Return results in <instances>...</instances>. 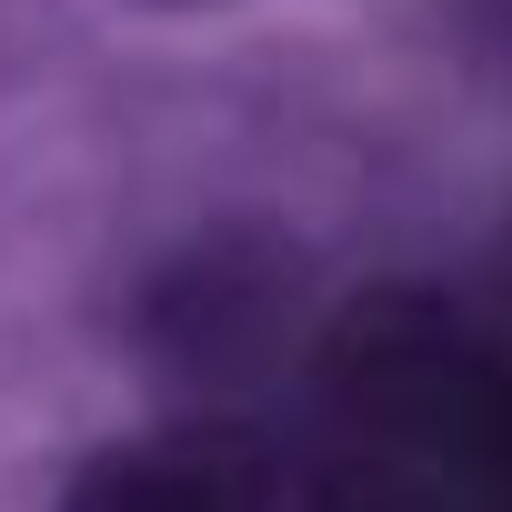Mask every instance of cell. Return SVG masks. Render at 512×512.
I'll list each match as a JSON object with an SVG mask.
<instances>
[{
    "label": "cell",
    "instance_id": "obj_3",
    "mask_svg": "<svg viewBox=\"0 0 512 512\" xmlns=\"http://www.w3.org/2000/svg\"><path fill=\"white\" fill-rule=\"evenodd\" d=\"M282 512H442V502H432V492H422L402 462H372V452H332V462H322V472H312V482H302Z\"/></svg>",
    "mask_w": 512,
    "mask_h": 512
},
{
    "label": "cell",
    "instance_id": "obj_1",
    "mask_svg": "<svg viewBox=\"0 0 512 512\" xmlns=\"http://www.w3.org/2000/svg\"><path fill=\"white\" fill-rule=\"evenodd\" d=\"M302 251L262 221H221L201 241H181L171 262H151V282L131 292V342L151 372H171L181 392H221L272 372L302 332Z\"/></svg>",
    "mask_w": 512,
    "mask_h": 512
},
{
    "label": "cell",
    "instance_id": "obj_2",
    "mask_svg": "<svg viewBox=\"0 0 512 512\" xmlns=\"http://www.w3.org/2000/svg\"><path fill=\"white\" fill-rule=\"evenodd\" d=\"M282 502H292V472H282L272 432H251L231 412H181V422L121 432L61 492V512H282Z\"/></svg>",
    "mask_w": 512,
    "mask_h": 512
}]
</instances>
